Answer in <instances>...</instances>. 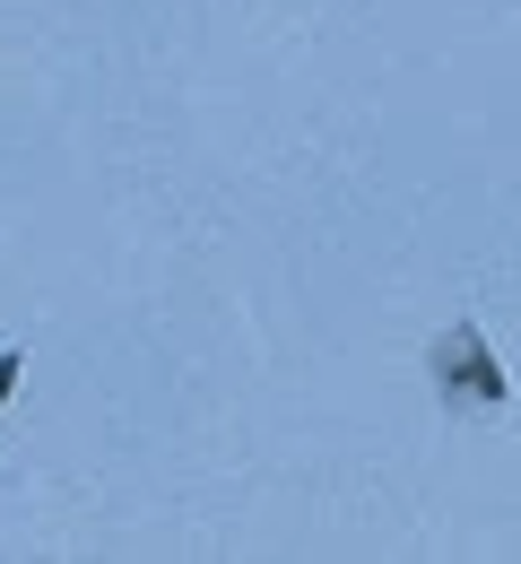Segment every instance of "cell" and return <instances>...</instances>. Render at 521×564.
<instances>
[{
    "label": "cell",
    "instance_id": "1",
    "mask_svg": "<svg viewBox=\"0 0 521 564\" xmlns=\"http://www.w3.org/2000/svg\"><path fill=\"white\" fill-rule=\"evenodd\" d=\"M435 382H444V400H487V409L513 400L504 391V365H487V339L469 322H452L444 339H435Z\"/></svg>",
    "mask_w": 521,
    "mask_h": 564
}]
</instances>
